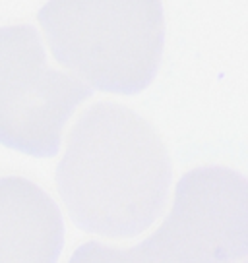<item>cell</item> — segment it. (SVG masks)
Segmentation results:
<instances>
[{
    "mask_svg": "<svg viewBox=\"0 0 248 263\" xmlns=\"http://www.w3.org/2000/svg\"><path fill=\"white\" fill-rule=\"evenodd\" d=\"M43 43L87 89L134 95L155 78L165 47L161 0H49Z\"/></svg>",
    "mask_w": 248,
    "mask_h": 263,
    "instance_id": "2",
    "label": "cell"
},
{
    "mask_svg": "<svg viewBox=\"0 0 248 263\" xmlns=\"http://www.w3.org/2000/svg\"><path fill=\"white\" fill-rule=\"evenodd\" d=\"M64 236L62 213L39 184L0 176V263H58Z\"/></svg>",
    "mask_w": 248,
    "mask_h": 263,
    "instance_id": "5",
    "label": "cell"
},
{
    "mask_svg": "<svg viewBox=\"0 0 248 263\" xmlns=\"http://www.w3.org/2000/svg\"><path fill=\"white\" fill-rule=\"evenodd\" d=\"M90 89L47 54L29 24L0 27V143L31 157L55 155Z\"/></svg>",
    "mask_w": 248,
    "mask_h": 263,
    "instance_id": "3",
    "label": "cell"
},
{
    "mask_svg": "<svg viewBox=\"0 0 248 263\" xmlns=\"http://www.w3.org/2000/svg\"><path fill=\"white\" fill-rule=\"evenodd\" d=\"M55 171L60 203L87 234L130 240L163 217L173 155L148 118L115 101L93 103L70 122Z\"/></svg>",
    "mask_w": 248,
    "mask_h": 263,
    "instance_id": "1",
    "label": "cell"
},
{
    "mask_svg": "<svg viewBox=\"0 0 248 263\" xmlns=\"http://www.w3.org/2000/svg\"><path fill=\"white\" fill-rule=\"evenodd\" d=\"M246 180L227 166L182 174L165 217L148 242L169 263H242L246 257Z\"/></svg>",
    "mask_w": 248,
    "mask_h": 263,
    "instance_id": "4",
    "label": "cell"
},
{
    "mask_svg": "<svg viewBox=\"0 0 248 263\" xmlns=\"http://www.w3.org/2000/svg\"><path fill=\"white\" fill-rule=\"evenodd\" d=\"M68 263H169L144 240L136 246H116L105 242H85L74 250Z\"/></svg>",
    "mask_w": 248,
    "mask_h": 263,
    "instance_id": "6",
    "label": "cell"
}]
</instances>
